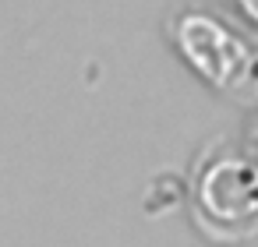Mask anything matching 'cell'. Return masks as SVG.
Segmentation results:
<instances>
[{"mask_svg": "<svg viewBox=\"0 0 258 247\" xmlns=\"http://www.w3.org/2000/svg\"><path fill=\"white\" fill-rule=\"evenodd\" d=\"M244 8H247V11H251V15L258 18V0H244Z\"/></svg>", "mask_w": 258, "mask_h": 247, "instance_id": "obj_1", "label": "cell"}]
</instances>
